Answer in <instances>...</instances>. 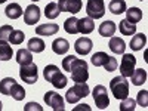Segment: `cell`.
Wrapping results in <instances>:
<instances>
[{"label": "cell", "instance_id": "4", "mask_svg": "<svg viewBox=\"0 0 148 111\" xmlns=\"http://www.w3.org/2000/svg\"><path fill=\"white\" fill-rule=\"evenodd\" d=\"M89 93H90V89H89V86L86 83H76L71 89L67 90L65 101L70 102V104H76V102H79L82 99V98L88 96Z\"/></svg>", "mask_w": 148, "mask_h": 111}, {"label": "cell", "instance_id": "18", "mask_svg": "<svg viewBox=\"0 0 148 111\" xmlns=\"http://www.w3.org/2000/svg\"><path fill=\"white\" fill-rule=\"evenodd\" d=\"M98 31H99V34L102 37H111V36H114V33H116V24L113 21L107 19V21H104L99 25Z\"/></svg>", "mask_w": 148, "mask_h": 111}, {"label": "cell", "instance_id": "41", "mask_svg": "<svg viewBox=\"0 0 148 111\" xmlns=\"http://www.w3.org/2000/svg\"><path fill=\"white\" fill-rule=\"evenodd\" d=\"M139 2H142V0H139Z\"/></svg>", "mask_w": 148, "mask_h": 111}, {"label": "cell", "instance_id": "8", "mask_svg": "<svg viewBox=\"0 0 148 111\" xmlns=\"http://www.w3.org/2000/svg\"><path fill=\"white\" fill-rule=\"evenodd\" d=\"M45 102H46L49 107H52L55 111H64V110H65L64 98L61 96L59 93H56V92H52V90L46 92V93H45Z\"/></svg>", "mask_w": 148, "mask_h": 111}, {"label": "cell", "instance_id": "27", "mask_svg": "<svg viewBox=\"0 0 148 111\" xmlns=\"http://www.w3.org/2000/svg\"><path fill=\"white\" fill-rule=\"evenodd\" d=\"M12 55H14L12 47L6 42L0 40V61H9L12 59Z\"/></svg>", "mask_w": 148, "mask_h": 111}, {"label": "cell", "instance_id": "40", "mask_svg": "<svg viewBox=\"0 0 148 111\" xmlns=\"http://www.w3.org/2000/svg\"><path fill=\"white\" fill-rule=\"evenodd\" d=\"M31 2H39V0H31Z\"/></svg>", "mask_w": 148, "mask_h": 111}, {"label": "cell", "instance_id": "22", "mask_svg": "<svg viewBox=\"0 0 148 111\" xmlns=\"http://www.w3.org/2000/svg\"><path fill=\"white\" fill-rule=\"evenodd\" d=\"M108 9L111 14H114V15H120L123 14V12H126V2L125 0H111L110 5H108Z\"/></svg>", "mask_w": 148, "mask_h": 111}, {"label": "cell", "instance_id": "2", "mask_svg": "<svg viewBox=\"0 0 148 111\" xmlns=\"http://www.w3.org/2000/svg\"><path fill=\"white\" fill-rule=\"evenodd\" d=\"M43 77L46 82L52 83L56 89H64L67 86V77L64 73H61L56 65H46L43 70Z\"/></svg>", "mask_w": 148, "mask_h": 111}, {"label": "cell", "instance_id": "5", "mask_svg": "<svg viewBox=\"0 0 148 111\" xmlns=\"http://www.w3.org/2000/svg\"><path fill=\"white\" fill-rule=\"evenodd\" d=\"M19 77L24 83H28V84H34L39 80V73H37V65L34 62L25 64V65H21L19 70Z\"/></svg>", "mask_w": 148, "mask_h": 111}, {"label": "cell", "instance_id": "16", "mask_svg": "<svg viewBox=\"0 0 148 111\" xmlns=\"http://www.w3.org/2000/svg\"><path fill=\"white\" fill-rule=\"evenodd\" d=\"M108 47L113 53H125L126 43H125L123 39H120V37H111V40L108 43Z\"/></svg>", "mask_w": 148, "mask_h": 111}, {"label": "cell", "instance_id": "7", "mask_svg": "<svg viewBox=\"0 0 148 111\" xmlns=\"http://www.w3.org/2000/svg\"><path fill=\"white\" fill-rule=\"evenodd\" d=\"M86 14L92 19H99L105 14V3L104 0H88L86 5Z\"/></svg>", "mask_w": 148, "mask_h": 111}, {"label": "cell", "instance_id": "23", "mask_svg": "<svg viewBox=\"0 0 148 111\" xmlns=\"http://www.w3.org/2000/svg\"><path fill=\"white\" fill-rule=\"evenodd\" d=\"M16 62L19 65H25V64L33 62L31 51H28V49H19V51L16 52Z\"/></svg>", "mask_w": 148, "mask_h": 111}, {"label": "cell", "instance_id": "11", "mask_svg": "<svg viewBox=\"0 0 148 111\" xmlns=\"http://www.w3.org/2000/svg\"><path fill=\"white\" fill-rule=\"evenodd\" d=\"M42 14H40V8L37 5H30L27 6L25 12H24V21H25L27 25H34V24L39 22Z\"/></svg>", "mask_w": 148, "mask_h": 111}, {"label": "cell", "instance_id": "35", "mask_svg": "<svg viewBox=\"0 0 148 111\" xmlns=\"http://www.w3.org/2000/svg\"><path fill=\"white\" fill-rule=\"evenodd\" d=\"M136 101L141 107H147L148 105V92L147 90H141L138 92V98H136Z\"/></svg>", "mask_w": 148, "mask_h": 111}, {"label": "cell", "instance_id": "12", "mask_svg": "<svg viewBox=\"0 0 148 111\" xmlns=\"http://www.w3.org/2000/svg\"><path fill=\"white\" fill-rule=\"evenodd\" d=\"M92 47H93V43L89 37H80L74 43V49H76V52L79 55H88L92 51Z\"/></svg>", "mask_w": 148, "mask_h": 111}, {"label": "cell", "instance_id": "21", "mask_svg": "<svg viewBox=\"0 0 148 111\" xmlns=\"http://www.w3.org/2000/svg\"><path fill=\"white\" fill-rule=\"evenodd\" d=\"M5 14H6V16L10 18V19H18V18L24 14V10H22V8H21L18 3H10V5L6 6Z\"/></svg>", "mask_w": 148, "mask_h": 111}, {"label": "cell", "instance_id": "31", "mask_svg": "<svg viewBox=\"0 0 148 111\" xmlns=\"http://www.w3.org/2000/svg\"><path fill=\"white\" fill-rule=\"evenodd\" d=\"M24 39H25V34H24V31H21V30H14V31L10 33L8 42H10L12 45H21V43L24 42Z\"/></svg>", "mask_w": 148, "mask_h": 111}, {"label": "cell", "instance_id": "26", "mask_svg": "<svg viewBox=\"0 0 148 111\" xmlns=\"http://www.w3.org/2000/svg\"><path fill=\"white\" fill-rule=\"evenodd\" d=\"M126 19L132 24H136L142 19V10L139 8H129L126 9Z\"/></svg>", "mask_w": 148, "mask_h": 111}, {"label": "cell", "instance_id": "24", "mask_svg": "<svg viewBox=\"0 0 148 111\" xmlns=\"http://www.w3.org/2000/svg\"><path fill=\"white\" fill-rule=\"evenodd\" d=\"M59 14H61V9H59L58 3L51 2V3L46 5V8H45V16L47 19H55V18L59 16Z\"/></svg>", "mask_w": 148, "mask_h": 111}, {"label": "cell", "instance_id": "28", "mask_svg": "<svg viewBox=\"0 0 148 111\" xmlns=\"http://www.w3.org/2000/svg\"><path fill=\"white\" fill-rule=\"evenodd\" d=\"M77 22H79V19H77L76 16H71V18L65 19V22H64V30H65L68 34H77V33H79Z\"/></svg>", "mask_w": 148, "mask_h": 111}, {"label": "cell", "instance_id": "1", "mask_svg": "<svg viewBox=\"0 0 148 111\" xmlns=\"http://www.w3.org/2000/svg\"><path fill=\"white\" fill-rule=\"evenodd\" d=\"M62 68L71 73V80L74 83H86L89 79V68L84 59H79L74 55H68L62 59Z\"/></svg>", "mask_w": 148, "mask_h": 111}, {"label": "cell", "instance_id": "15", "mask_svg": "<svg viewBox=\"0 0 148 111\" xmlns=\"http://www.w3.org/2000/svg\"><path fill=\"white\" fill-rule=\"evenodd\" d=\"M145 45H147V36L144 33L133 34V37L130 39V43H129L132 51H141Z\"/></svg>", "mask_w": 148, "mask_h": 111}, {"label": "cell", "instance_id": "3", "mask_svg": "<svg viewBox=\"0 0 148 111\" xmlns=\"http://www.w3.org/2000/svg\"><path fill=\"white\" fill-rule=\"evenodd\" d=\"M110 90L114 95L116 99H125L129 96V83L126 80V77L119 76L111 79L110 82Z\"/></svg>", "mask_w": 148, "mask_h": 111}, {"label": "cell", "instance_id": "32", "mask_svg": "<svg viewBox=\"0 0 148 111\" xmlns=\"http://www.w3.org/2000/svg\"><path fill=\"white\" fill-rule=\"evenodd\" d=\"M135 107H136V101L132 99V98H125L121 99V104H120V111H133Z\"/></svg>", "mask_w": 148, "mask_h": 111}, {"label": "cell", "instance_id": "6", "mask_svg": "<svg viewBox=\"0 0 148 111\" xmlns=\"http://www.w3.org/2000/svg\"><path fill=\"white\" fill-rule=\"evenodd\" d=\"M92 96H93L95 105L99 108V110H105V108L110 105V98H108V92H107L105 86L96 84L95 89H93V92H92Z\"/></svg>", "mask_w": 148, "mask_h": 111}, {"label": "cell", "instance_id": "10", "mask_svg": "<svg viewBox=\"0 0 148 111\" xmlns=\"http://www.w3.org/2000/svg\"><path fill=\"white\" fill-rule=\"evenodd\" d=\"M58 6L61 9V12H70V14L76 15L82 10V0H59Z\"/></svg>", "mask_w": 148, "mask_h": 111}, {"label": "cell", "instance_id": "19", "mask_svg": "<svg viewBox=\"0 0 148 111\" xmlns=\"http://www.w3.org/2000/svg\"><path fill=\"white\" fill-rule=\"evenodd\" d=\"M27 47H28V51H31V52H34V53H40V52L45 51L46 45H45V42L40 39V37H33V39L28 40Z\"/></svg>", "mask_w": 148, "mask_h": 111}, {"label": "cell", "instance_id": "17", "mask_svg": "<svg viewBox=\"0 0 148 111\" xmlns=\"http://www.w3.org/2000/svg\"><path fill=\"white\" fill-rule=\"evenodd\" d=\"M77 27H79V33H82V34H89V33H92L93 28H95V22H93L92 18L86 16V18L79 19Z\"/></svg>", "mask_w": 148, "mask_h": 111}, {"label": "cell", "instance_id": "9", "mask_svg": "<svg viewBox=\"0 0 148 111\" xmlns=\"http://www.w3.org/2000/svg\"><path fill=\"white\" fill-rule=\"evenodd\" d=\"M136 65V58L130 53H125L120 62V74L123 77H130Z\"/></svg>", "mask_w": 148, "mask_h": 111}, {"label": "cell", "instance_id": "20", "mask_svg": "<svg viewBox=\"0 0 148 111\" xmlns=\"http://www.w3.org/2000/svg\"><path fill=\"white\" fill-rule=\"evenodd\" d=\"M119 30L123 36H133L136 33V24H132L127 19H123L119 22Z\"/></svg>", "mask_w": 148, "mask_h": 111}, {"label": "cell", "instance_id": "33", "mask_svg": "<svg viewBox=\"0 0 148 111\" xmlns=\"http://www.w3.org/2000/svg\"><path fill=\"white\" fill-rule=\"evenodd\" d=\"M14 31V28H12V25H2L0 27V40H3V42H8L9 40V36L10 33Z\"/></svg>", "mask_w": 148, "mask_h": 111}, {"label": "cell", "instance_id": "13", "mask_svg": "<svg viewBox=\"0 0 148 111\" xmlns=\"http://www.w3.org/2000/svg\"><path fill=\"white\" fill-rule=\"evenodd\" d=\"M59 31L58 24H42V25L36 27V34L37 36H53Z\"/></svg>", "mask_w": 148, "mask_h": 111}, {"label": "cell", "instance_id": "30", "mask_svg": "<svg viewBox=\"0 0 148 111\" xmlns=\"http://www.w3.org/2000/svg\"><path fill=\"white\" fill-rule=\"evenodd\" d=\"M15 80L12 77H5L2 82H0V93L2 95H10V90H12V86H14Z\"/></svg>", "mask_w": 148, "mask_h": 111}, {"label": "cell", "instance_id": "25", "mask_svg": "<svg viewBox=\"0 0 148 111\" xmlns=\"http://www.w3.org/2000/svg\"><path fill=\"white\" fill-rule=\"evenodd\" d=\"M130 79H132V83H133L135 86H141V84H144V83L147 82V71H145L144 68L133 70Z\"/></svg>", "mask_w": 148, "mask_h": 111}, {"label": "cell", "instance_id": "29", "mask_svg": "<svg viewBox=\"0 0 148 111\" xmlns=\"http://www.w3.org/2000/svg\"><path fill=\"white\" fill-rule=\"evenodd\" d=\"M108 56H110V55H107L105 52H96L95 55H92L90 62H92L93 67H102V65L107 62Z\"/></svg>", "mask_w": 148, "mask_h": 111}, {"label": "cell", "instance_id": "37", "mask_svg": "<svg viewBox=\"0 0 148 111\" xmlns=\"http://www.w3.org/2000/svg\"><path fill=\"white\" fill-rule=\"evenodd\" d=\"M83 108H84V110H90L88 104H83V105H79V107L76 108V111H77V110H83Z\"/></svg>", "mask_w": 148, "mask_h": 111}, {"label": "cell", "instance_id": "38", "mask_svg": "<svg viewBox=\"0 0 148 111\" xmlns=\"http://www.w3.org/2000/svg\"><path fill=\"white\" fill-rule=\"evenodd\" d=\"M2 108H3V105H2V101H0V111H2Z\"/></svg>", "mask_w": 148, "mask_h": 111}, {"label": "cell", "instance_id": "34", "mask_svg": "<svg viewBox=\"0 0 148 111\" xmlns=\"http://www.w3.org/2000/svg\"><path fill=\"white\" fill-rule=\"evenodd\" d=\"M102 67L105 68V71H107V73L116 71V68H117V59H116L114 56H108L107 62H105V64H104Z\"/></svg>", "mask_w": 148, "mask_h": 111}, {"label": "cell", "instance_id": "36", "mask_svg": "<svg viewBox=\"0 0 148 111\" xmlns=\"http://www.w3.org/2000/svg\"><path fill=\"white\" fill-rule=\"evenodd\" d=\"M24 110H25V111H30V110H39V111H42V107L39 104H36V102H28Z\"/></svg>", "mask_w": 148, "mask_h": 111}, {"label": "cell", "instance_id": "14", "mask_svg": "<svg viewBox=\"0 0 148 111\" xmlns=\"http://www.w3.org/2000/svg\"><path fill=\"white\" fill-rule=\"evenodd\" d=\"M68 49H70V43L62 39V37H59V39H55L52 42V51L56 53V55H64L68 52Z\"/></svg>", "mask_w": 148, "mask_h": 111}, {"label": "cell", "instance_id": "39", "mask_svg": "<svg viewBox=\"0 0 148 111\" xmlns=\"http://www.w3.org/2000/svg\"><path fill=\"white\" fill-rule=\"evenodd\" d=\"M6 2V0H0V5H2V3H5Z\"/></svg>", "mask_w": 148, "mask_h": 111}]
</instances>
